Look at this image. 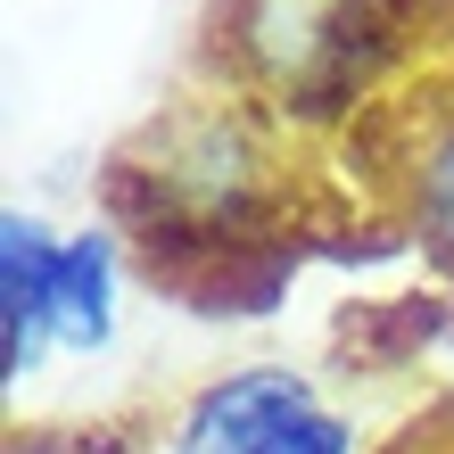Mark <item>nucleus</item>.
<instances>
[{"label":"nucleus","instance_id":"f257e3e1","mask_svg":"<svg viewBox=\"0 0 454 454\" xmlns=\"http://www.w3.org/2000/svg\"><path fill=\"white\" fill-rule=\"evenodd\" d=\"M59 248H67V239H50V223H34V215L0 223V364H9V380H25V372L59 347V339H50Z\"/></svg>","mask_w":454,"mask_h":454},{"label":"nucleus","instance_id":"f03ea898","mask_svg":"<svg viewBox=\"0 0 454 454\" xmlns=\"http://www.w3.org/2000/svg\"><path fill=\"white\" fill-rule=\"evenodd\" d=\"M306 405H314V388L298 380V372H239V380L207 388L191 405L174 454H256L289 413H306Z\"/></svg>","mask_w":454,"mask_h":454},{"label":"nucleus","instance_id":"7ed1b4c3","mask_svg":"<svg viewBox=\"0 0 454 454\" xmlns=\"http://www.w3.org/2000/svg\"><path fill=\"white\" fill-rule=\"evenodd\" d=\"M108 281H116V256H108L99 231L59 248V289H50V339L59 347H108V331H116Z\"/></svg>","mask_w":454,"mask_h":454},{"label":"nucleus","instance_id":"20e7f679","mask_svg":"<svg viewBox=\"0 0 454 454\" xmlns=\"http://www.w3.org/2000/svg\"><path fill=\"white\" fill-rule=\"evenodd\" d=\"M256 454H356V430H347V421H331L323 405H306V413H289Z\"/></svg>","mask_w":454,"mask_h":454},{"label":"nucleus","instance_id":"39448f33","mask_svg":"<svg viewBox=\"0 0 454 454\" xmlns=\"http://www.w3.org/2000/svg\"><path fill=\"white\" fill-rule=\"evenodd\" d=\"M421 207H430V223H438V239L454 248V141H438V157H430V174H421Z\"/></svg>","mask_w":454,"mask_h":454}]
</instances>
